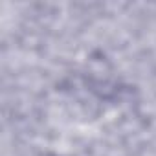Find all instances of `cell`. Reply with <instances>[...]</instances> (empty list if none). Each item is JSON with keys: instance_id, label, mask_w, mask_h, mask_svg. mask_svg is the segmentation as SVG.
Instances as JSON below:
<instances>
[]
</instances>
